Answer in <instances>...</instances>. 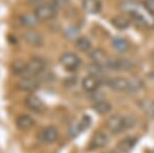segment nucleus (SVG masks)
<instances>
[{
  "label": "nucleus",
  "mask_w": 154,
  "mask_h": 153,
  "mask_svg": "<svg viewBox=\"0 0 154 153\" xmlns=\"http://www.w3.org/2000/svg\"><path fill=\"white\" fill-rule=\"evenodd\" d=\"M119 6L123 11L128 12L139 26L148 29L154 28V14L145 6V4L135 0H123Z\"/></svg>",
  "instance_id": "1"
},
{
  "label": "nucleus",
  "mask_w": 154,
  "mask_h": 153,
  "mask_svg": "<svg viewBox=\"0 0 154 153\" xmlns=\"http://www.w3.org/2000/svg\"><path fill=\"white\" fill-rule=\"evenodd\" d=\"M105 67L113 71H130L134 68V63L128 59L108 58Z\"/></svg>",
  "instance_id": "2"
},
{
  "label": "nucleus",
  "mask_w": 154,
  "mask_h": 153,
  "mask_svg": "<svg viewBox=\"0 0 154 153\" xmlns=\"http://www.w3.org/2000/svg\"><path fill=\"white\" fill-rule=\"evenodd\" d=\"M46 67L45 60L41 57H33L27 63V76H38L39 74L44 72ZM26 77V76H25Z\"/></svg>",
  "instance_id": "3"
},
{
  "label": "nucleus",
  "mask_w": 154,
  "mask_h": 153,
  "mask_svg": "<svg viewBox=\"0 0 154 153\" xmlns=\"http://www.w3.org/2000/svg\"><path fill=\"white\" fill-rule=\"evenodd\" d=\"M37 138L43 144H53L56 143L60 138L59 130L54 125H48L46 127H43L37 135Z\"/></svg>",
  "instance_id": "4"
},
{
  "label": "nucleus",
  "mask_w": 154,
  "mask_h": 153,
  "mask_svg": "<svg viewBox=\"0 0 154 153\" xmlns=\"http://www.w3.org/2000/svg\"><path fill=\"white\" fill-rule=\"evenodd\" d=\"M106 127L108 130L112 134H119L126 130L125 127V119L123 116L119 114H113L107 119Z\"/></svg>",
  "instance_id": "5"
},
{
  "label": "nucleus",
  "mask_w": 154,
  "mask_h": 153,
  "mask_svg": "<svg viewBox=\"0 0 154 153\" xmlns=\"http://www.w3.org/2000/svg\"><path fill=\"white\" fill-rule=\"evenodd\" d=\"M61 65L68 71H75L81 65V60L78 56L73 53H65L60 58Z\"/></svg>",
  "instance_id": "6"
},
{
  "label": "nucleus",
  "mask_w": 154,
  "mask_h": 153,
  "mask_svg": "<svg viewBox=\"0 0 154 153\" xmlns=\"http://www.w3.org/2000/svg\"><path fill=\"white\" fill-rule=\"evenodd\" d=\"M109 143V137L104 132H96L91 138V141L88 143V148L91 150H99L106 147Z\"/></svg>",
  "instance_id": "7"
},
{
  "label": "nucleus",
  "mask_w": 154,
  "mask_h": 153,
  "mask_svg": "<svg viewBox=\"0 0 154 153\" xmlns=\"http://www.w3.org/2000/svg\"><path fill=\"white\" fill-rule=\"evenodd\" d=\"M17 86L23 92H34L39 87V79L34 76H26L19 80Z\"/></svg>",
  "instance_id": "8"
},
{
  "label": "nucleus",
  "mask_w": 154,
  "mask_h": 153,
  "mask_svg": "<svg viewBox=\"0 0 154 153\" xmlns=\"http://www.w3.org/2000/svg\"><path fill=\"white\" fill-rule=\"evenodd\" d=\"M35 14L39 20H51L57 16V8L51 4H41L36 7Z\"/></svg>",
  "instance_id": "9"
},
{
  "label": "nucleus",
  "mask_w": 154,
  "mask_h": 153,
  "mask_svg": "<svg viewBox=\"0 0 154 153\" xmlns=\"http://www.w3.org/2000/svg\"><path fill=\"white\" fill-rule=\"evenodd\" d=\"M25 106H26L28 109L31 111H34L36 113H40L44 110L45 108V105H44V102L41 100L38 96L35 95H29L27 96L26 99H25Z\"/></svg>",
  "instance_id": "10"
},
{
  "label": "nucleus",
  "mask_w": 154,
  "mask_h": 153,
  "mask_svg": "<svg viewBox=\"0 0 154 153\" xmlns=\"http://www.w3.org/2000/svg\"><path fill=\"white\" fill-rule=\"evenodd\" d=\"M24 40L33 47H41L43 45V36L37 31H27L23 35Z\"/></svg>",
  "instance_id": "11"
},
{
  "label": "nucleus",
  "mask_w": 154,
  "mask_h": 153,
  "mask_svg": "<svg viewBox=\"0 0 154 153\" xmlns=\"http://www.w3.org/2000/svg\"><path fill=\"white\" fill-rule=\"evenodd\" d=\"M101 85V80L93 75H88L81 81V86L85 92L95 93Z\"/></svg>",
  "instance_id": "12"
},
{
  "label": "nucleus",
  "mask_w": 154,
  "mask_h": 153,
  "mask_svg": "<svg viewBox=\"0 0 154 153\" xmlns=\"http://www.w3.org/2000/svg\"><path fill=\"white\" fill-rule=\"evenodd\" d=\"M35 120L32 116L28 114H21L16 120V125L21 130H28L34 127Z\"/></svg>",
  "instance_id": "13"
},
{
  "label": "nucleus",
  "mask_w": 154,
  "mask_h": 153,
  "mask_svg": "<svg viewBox=\"0 0 154 153\" xmlns=\"http://www.w3.org/2000/svg\"><path fill=\"white\" fill-rule=\"evenodd\" d=\"M128 79L125 77H114L109 80V87L115 92H125L128 90Z\"/></svg>",
  "instance_id": "14"
},
{
  "label": "nucleus",
  "mask_w": 154,
  "mask_h": 153,
  "mask_svg": "<svg viewBox=\"0 0 154 153\" xmlns=\"http://www.w3.org/2000/svg\"><path fill=\"white\" fill-rule=\"evenodd\" d=\"M137 143V140L134 137H126L125 139H121L120 141L117 143L116 146V150H118L121 153H128L133 150Z\"/></svg>",
  "instance_id": "15"
},
{
  "label": "nucleus",
  "mask_w": 154,
  "mask_h": 153,
  "mask_svg": "<svg viewBox=\"0 0 154 153\" xmlns=\"http://www.w3.org/2000/svg\"><path fill=\"white\" fill-rule=\"evenodd\" d=\"M89 58L91 59L93 63L99 64L102 66H106V62L108 60V57H107L105 50L101 48H95L91 51L89 54Z\"/></svg>",
  "instance_id": "16"
},
{
  "label": "nucleus",
  "mask_w": 154,
  "mask_h": 153,
  "mask_svg": "<svg viewBox=\"0 0 154 153\" xmlns=\"http://www.w3.org/2000/svg\"><path fill=\"white\" fill-rule=\"evenodd\" d=\"M82 7L88 14H96L100 12L102 8V3L100 0H82Z\"/></svg>",
  "instance_id": "17"
},
{
  "label": "nucleus",
  "mask_w": 154,
  "mask_h": 153,
  "mask_svg": "<svg viewBox=\"0 0 154 153\" xmlns=\"http://www.w3.org/2000/svg\"><path fill=\"white\" fill-rule=\"evenodd\" d=\"M88 75H93L100 79L101 77H105L106 76V67L96 63H91L88 66Z\"/></svg>",
  "instance_id": "18"
},
{
  "label": "nucleus",
  "mask_w": 154,
  "mask_h": 153,
  "mask_svg": "<svg viewBox=\"0 0 154 153\" xmlns=\"http://www.w3.org/2000/svg\"><path fill=\"white\" fill-rule=\"evenodd\" d=\"M111 24L118 30H125L130 27V20L122 14H118L111 19Z\"/></svg>",
  "instance_id": "19"
},
{
  "label": "nucleus",
  "mask_w": 154,
  "mask_h": 153,
  "mask_svg": "<svg viewBox=\"0 0 154 153\" xmlns=\"http://www.w3.org/2000/svg\"><path fill=\"white\" fill-rule=\"evenodd\" d=\"M93 109L96 111L98 114L100 115H105L108 112H110L111 109H112V106H111L110 103L106 100H101L98 101V102H95L93 105Z\"/></svg>",
  "instance_id": "20"
},
{
  "label": "nucleus",
  "mask_w": 154,
  "mask_h": 153,
  "mask_svg": "<svg viewBox=\"0 0 154 153\" xmlns=\"http://www.w3.org/2000/svg\"><path fill=\"white\" fill-rule=\"evenodd\" d=\"M39 19L36 17L35 14H24L20 17V22L21 24L25 27H28V28H31V27H34L38 24Z\"/></svg>",
  "instance_id": "21"
},
{
  "label": "nucleus",
  "mask_w": 154,
  "mask_h": 153,
  "mask_svg": "<svg viewBox=\"0 0 154 153\" xmlns=\"http://www.w3.org/2000/svg\"><path fill=\"white\" fill-rule=\"evenodd\" d=\"M112 46L117 53L123 54L128 49V43L122 37H114L112 39Z\"/></svg>",
  "instance_id": "22"
},
{
  "label": "nucleus",
  "mask_w": 154,
  "mask_h": 153,
  "mask_svg": "<svg viewBox=\"0 0 154 153\" xmlns=\"http://www.w3.org/2000/svg\"><path fill=\"white\" fill-rule=\"evenodd\" d=\"M11 72L18 76H27V64L22 61H16L11 67Z\"/></svg>",
  "instance_id": "23"
},
{
  "label": "nucleus",
  "mask_w": 154,
  "mask_h": 153,
  "mask_svg": "<svg viewBox=\"0 0 154 153\" xmlns=\"http://www.w3.org/2000/svg\"><path fill=\"white\" fill-rule=\"evenodd\" d=\"M144 88V83L142 79L139 77H131L128 79V92L130 93H138Z\"/></svg>",
  "instance_id": "24"
},
{
  "label": "nucleus",
  "mask_w": 154,
  "mask_h": 153,
  "mask_svg": "<svg viewBox=\"0 0 154 153\" xmlns=\"http://www.w3.org/2000/svg\"><path fill=\"white\" fill-rule=\"evenodd\" d=\"M76 48L78 49L79 51H82V53H88L89 49L91 48V40L88 38V37H78L76 39Z\"/></svg>",
  "instance_id": "25"
},
{
  "label": "nucleus",
  "mask_w": 154,
  "mask_h": 153,
  "mask_svg": "<svg viewBox=\"0 0 154 153\" xmlns=\"http://www.w3.org/2000/svg\"><path fill=\"white\" fill-rule=\"evenodd\" d=\"M91 118L88 116V115H83L82 118L79 120V122H77V127H78L79 132L82 133L83 130H88L89 127H91Z\"/></svg>",
  "instance_id": "26"
},
{
  "label": "nucleus",
  "mask_w": 154,
  "mask_h": 153,
  "mask_svg": "<svg viewBox=\"0 0 154 153\" xmlns=\"http://www.w3.org/2000/svg\"><path fill=\"white\" fill-rule=\"evenodd\" d=\"M65 36L67 37L68 39H75V38H78V34H79V29L77 28L75 26H71V27H68L66 29L65 32H64Z\"/></svg>",
  "instance_id": "27"
},
{
  "label": "nucleus",
  "mask_w": 154,
  "mask_h": 153,
  "mask_svg": "<svg viewBox=\"0 0 154 153\" xmlns=\"http://www.w3.org/2000/svg\"><path fill=\"white\" fill-rule=\"evenodd\" d=\"M64 85L65 87L67 88H72L76 85L77 83V80H76V77H67L64 79Z\"/></svg>",
  "instance_id": "28"
},
{
  "label": "nucleus",
  "mask_w": 154,
  "mask_h": 153,
  "mask_svg": "<svg viewBox=\"0 0 154 153\" xmlns=\"http://www.w3.org/2000/svg\"><path fill=\"white\" fill-rule=\"evenodd\" d=\"M144 110L150 116H154V102H149L144 104Z\"/></svg>",
  "instance_id": "29"
},
{
  "label": "nucleus",
  "mask_w": 154,
  "mask_h": 153,
  "mask_svg": "<svg viewBox=\"0 0 154 153\" xmlns=\"http://www.w3.org/2000/svg\"><path fill=\"white\" fill-rule=\"evenodd\" d=\"M69 2H70V0H53V4L51 5L54 6L56 8H59V7L68 5Z\"/></svg>",
  "instance_id": "30"
},
{
  "label": "nucleus",
  "mask_w": 154,
  "mask_h": 153,
  "mask_svg": "<svg viewBox=\"0 0 154 153\" xmlns=\"http://www.w3.org/2000/svg\"><path fill=\"white\" fill-rule=\"evenodd\" d=\"M125 127H126V130L131 129V127H133L134 125L136 124V119L134 117L126 116V117H125Z\"/></svg>",
  "instance_id": "31"
},
{
  "label": "nucleus",
  "mask_w": 154,
  "mask_h": 153,
  "mask_svg": "<svg viewBox=\"0 0 154 153\" xmlns=\"http://www.w3.org/2000/svg\"><path fill=\"white\" fill-rule=\"evenodd\" d=\"M144 4H145V6L154 14V0H145Z\"/></svg>",
  "instance_id": "32"
},
{
  "label": "nucleus",
  "mask_w": 154,
  "mask_h": 153,
  "mask_svg": "<svg viewBox=\"0 0 154 153\" xmlns=\"http://www.w3.org/2000/svg\"><path fill=\"white\" fill-rule=\"evenodd\" d=\"M30 1V3L31 4H33V5H41V2H42V0H29Z\"/></svg>",
  "instance_id": "33"
},
{
  "label": "nucleus",
  "mask_w": 154,
  "mask_h": 153,
  "mask_svg": "<svg viewBox=\"0 0 154 153\" xmlns=\"http://www.w3.org/2000/svg\"><path fill=\"white\" fill-rule=\"evenodd\" d=\"M107 153H121V152H119L118 150H113V151H110V152H107Z\"/></svg>",
  "instance_id": "34"
},
{
  "label": "nucleus",
  "mask_w": 154,
  "mask_h": 153,
  "mask_svg": "<svg viewBox=\"0 0 154 153\" xmlns=\"http://www.w3.org/2000/svg\"><path fill=\"white\" fill-rule=\"evenodd\" d=\"M151 60H152V62L154 63V51H153L152 54H151Z\"/></svg>",
  "instance_id": "35"
},
{
  "label": "nucleus",
  "mask_w": 154,
  "mask_h": 153,
  "mask_svg": "<svg viewBox=\"0 0 154 153\" xmlns=\"http://www.w3.org/2000/svg\"><path fill=\"white\" fill-rule=\"evenodd\" d=\"M149 153H154V151H151V152H149Z\"/></svg>",
  "instance_id": "36"
}]
</instances>
